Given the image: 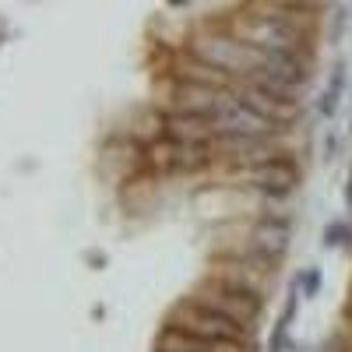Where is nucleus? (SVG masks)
<instances>
[{
  "label": "nucleus",
  "mask_w": 352,
  "mask_h": 352,
  "mask_svg": "<svg viewBox=\"0 0 352 352\" xmlns=\"http://www.w3.org/2000/svg\"><path fill=\"white\" fill-rule=\"evenodd\" d=\"M229 32L240 36L243 43L257 46V50H300V53H314V28H303L296 21L285 18H272V14H254L243 11L229 21Z\"/></svg>",
  "instance_id": "nucleus-1"
},
{
  "label": "nucleus",
  "mask_w": 352,
  "mask_h": 352,
  "mask_svg": "<svg viewBox=\"0 0 352 352\" xmlns=\"http://www.w3.org/2000/svg\"><path fill=\"white\" fill-rule=\"evenodd\" d=\"M190 300L194 303H204V307H212L232 320H240V324H254V320L261 317L264 310V300H261V289L243 282V278H232V275H215L208 278L204 285H197L190 292Z\"/></svg>",
  "instance_id": "nucleus-2"
},
{
  "label": "nucleus",
  "mask_w": 352,
  "mask_h": 352,
  "mask_svg": "<svg viewBox=\"0 0 352 352\" xmlns=\"http://www.w3.org/2000/svg\"><path fill=\"white\" fill-rule=\"evenodd\" d=\"M190 53L201 56V60H208L215 67H222L226 74L232 78H247L250 71H257V50L250 43H243L240 36H232V32H215V36H197L190 43Z\"/></svg>",
  "instance_id": "nucleus-3"
},
{
  "label": "nucleus",
  "mask_w": 352,
  "mask_h": 352,
  "mask_svg": "<svg viewBox=\"0 0 352 352\" xmlns=\"http://www.w3.org/2000/svg\"><path fill=\"white\" fill-rule=\"evenodd\" d=\"M169 324L184 328V331H194L201 338H243V331H247V324H240V320H232V317L204 307V303H194V300L176 307Z\"/></svg>",
  "instance_id": "nucleus-4"
},
{
  "label": "nucleus",
  "mask_w": 352,
  "mask_h": 352,
  "mask_svg": "<svg viewBox=\"0 0 352 352\" xmlns=\"http://www.w3.org/2000/svg\"><path fill=\"white\" fill-rule=\"evenodd\" d=\"M212 127H215V138L219 134H278L282 131L275 120H268L264 113H257L236 92H229L222 99V106L212 113Z\"/></svg>",
  "instance_id": "nucleus-5"
},
{
  "label": "nucleus",
  "mask_w": 352,
  "mask_h": 352,
  "mask_svg": "<svg viewBox=\"0 0 352 352\" xmlns=\"http://www.w3.org/2000/svg\"><path fill=\"white\" fill-rule=\"evenodd\" d=\"M247 180L261 194H268V197H285V194L296 190V184H300V166L292 162L289 155H278V159L264 162V166H250Z\"/></svg>",
  "instance_id": "nucleus-6"
},
{
  "label": "nucleus",
  "mask_w": 352,
  "mask_h": 352,
  "mask_svg": "<svg viewBox=\"0 0 352 352\" xmlns=\"http://www.w3.org/2000/svg\"><path fill=\"white\" fill-rule=\"evenodd\" d=\"M289 236H292L289 219H264V222H257V226L250 229V240H254L257 257L272 261V264L289 250Z\"/></svg>",
  "instance_id": "nucleus-7"
},
{
  "label": "nucleus",
  "mask_w": 352,
  "mask_h": 352,
  "mask_svg": "<svg viewBox=\"0 0 352 352\" xmlns=\"http://www.w3.org/2000/svg\"><path fill=\"white\" fill-rule=\"evenodd\" d=\"M166 134L173 141H212L215 127H212V116L190 113V109H176V113L166 116Z\"/></svg>",
  "instance_id": "nucleus-8"
},
{
  "label": "nucleus",
  "mask_w": 352,
  "mask_h": 352,
  "mask_svg": "<svg viewBox=\"0 0 352 352\" xmlns=\"http://www.w3.org/2000/svg\"><path fill=\"white\" fill-rule=\"evenodd\" d=\"M345 81H349V64L338 60V64L331 67V78H328V85H324V92H320V102H317V113H320V116H335V113H338V102H342V96H345Z\"/></svg>",
  "instance_id": "nucleus-9"
},
{
  "label": "nucleus",
  "mask_w": 352,
  "mask_h": 352,
  "mask_svg": "<svg viewBox=\"0 0 352 352\" xmlns=\"http://www.w3.org/2000/svg\"><path fill=\"white\" fill-rule=\"evenodd\" d=\"M300 292L292 289V296L285 300V307H282V314H278V320H275V328H272V338H268V352H282L285 349V338H289V328H292V317H296V310H300Z\"/></svg>",
  "instance_id": "nucleus-10"
},
{
  "label": "nucleus",
  "mask_w": 352,
  "mask_h": 352,
  "mask_svg": "<svg viewBox=\"0 0 352 352\" xmlns=\"http://www.w3.org/2000/svg\"><path fill=\"white\" fill-rule=\"evenodd\" d=\"M345 240H352V229H349L345 222H331V226L324 229V247H342Z\"/></svg>",
  "instance_id": "nucleus-11"
},
{
  "label": "nucleus",
  "mask_w": 352,
  "mask_h": 352,
  "mask_svg": "<svg viewBox=\"0 0 352 352\" xmlns=\"http://www.w3.org/2000/svg\"><path fill=\"white\" fill-rule=\"evenodd\" d=\"M349 21H352V11H349V8H335V14H331V43L342 39V32H345Z\"/></svg>",
  "instance_id": "nucleus-12"
},
{
  "label": "nucleus",
  "mask_w": 352,
  "mask_h": 352,
  "mask_svg": "<svg viewBox=\"0 0 352 352\" xmlns=\"http://www.w3.org/2000/svg\"><path fill=\"white\" fill-rule=\"evenodd\" d=\"M275 4H289V8H307V11H324L328 0H275Z\"/></svg>",
  "instance_id": "nucleus-13"
},
{
  "label": "nucleus",
  "mask_w": 352,
  "mask_h": 352,
  "mask_svg": "<svg viewBox=\"0 0 352 352\" xmlns=\"http://www.w3.org/2000/svg\"><path fill=\"white\" fill-rule=\"evenodd\" d=\"M303 296H314L317 292V285H320V272H303Z\"/></svg>",
  "instance_id": "nucleus-14"
},
{
  "label": "nucleus",
  "mask_w": 352,
  "mask_h": 352,
  "mask_svg": "<svg viewBox=\"0 0 352 352\" xmlns=\"http://www.w3.org/2000/svg\"><path fill=\"white\" fill-rule=\"evenodd\" d=\"M345 204H349V212H352V173H349V187H345Z\"/></svg>",
  "instance_id": "nucleus-15"
},
{
  "label": "nucleus",
  "mask_w": 352,
  "mask_h": 352,
  "mask_svg": "<svg viewBox=\"0 0 352 352\" xmlns=\"http://www.w3.org/2000/svg\"><path fill=\"white\" fill-rule=\"evenodd\" d=\"M173 4H184V0H173Z\"/></svg>",
  "instance_id": "nucleus-16"
}]
</instances>
